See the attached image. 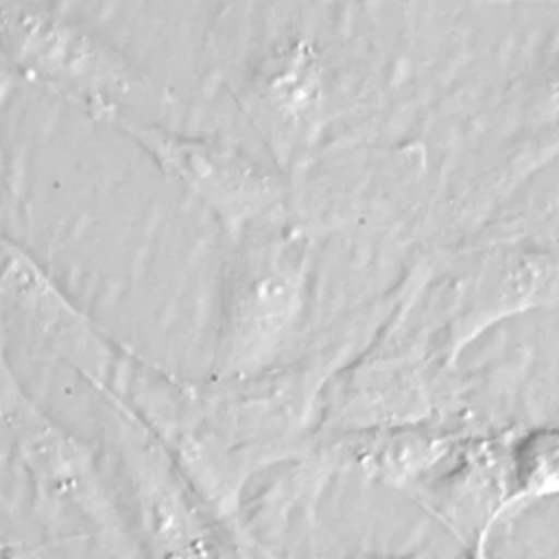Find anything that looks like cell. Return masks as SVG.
Masks as SVG:
<instances>
[{
	"mask_svg": "<svg viewBox=\"0 0 559 559\" xmlns=\"http://www.w3.org/2000/svg\"><path fill=\"white\" fill-rule=\"evenodd\" d=\"M557 90H559V87H557Z\"/></svg>",
	"mask_w": 559,
	"mask_h": 559,
	"instance_id": "8",
	"label": "cell"
},
{
	"mask_svg": "<svg viewBox=\"0 0 559 559\" xmlns=\"http://www.w3.org/2000/svg\"><path fill=\"white\" fill-rule=\"evenodd\" d=\"M469 435L437 421L349 430L343 456L362 476L411 496L456 456Z\"/></svg>",
	"mask_w": 559,
	"mask_h": 559,
	"instance_id": "4",
	"label": "cell"
},
{
	"mask_svg": "<svg viewBox=\"0 0 559 559\" xmlns=\"http://www.w3.org/2000/svg\"><path fill=\"white\" fill-rule=\"evenodd\" d=\"M437 413L428 367L408 356H380L356 367L336 402L347 430L437 421Z\"/></svg>",
	"mask_w": 559,
	"mask_h": 559,
	"instance_id": "5",
	"label": "cell"
},
{
	"mask_svg": "<svg viewBox=\"0 0 559 559\" xmlns=\"http://www.w3.org/2000/svg\"><path fill=\"white\" fill-rule=\"evenodd\" d=\"M2 17L17 70L35 85L90 109L94 118L116 111L114 98L138 85V72L81 26L33 9Z\"/></svg>",
	"mask_w": 559,
	"mask_h": 559,
	"instance_id": "1",
	"label": "cell"
},
{
	"mask_svg": "<svg viewBox=\"0 0 559 559\" xmlns=\"http://www.w3.org/2000/svg\"><path fill=\"white\" fill-rule=\"evenodd\" d=\"M360 559H430V557H426L424 552H411V555H367Z\"/></svg>",
	"mask_w": 559,
	"mask_h": 559,
	"instance_id": "7",
	"label": "cell"
},
{
	"mask_svg": "<svg viewBox=\"0 0 559 559\" xmlns=\"http://www.w3.org/2000/svg\"><path fill=\"white\" fill-rule=\"evenodd\" d=\"M559 496V426L513 430L507 454V496L489 524L493 531L526 507Z\"/></svg>",
	"mask_w": 559,
	"mask_h": 559,
	"instance_id": "6",
	"label": "cell"
},
{
	"mask_svg": "<svg viewBox=\"0 0 559 559\" xmlns=\"http://www.w3.org/2000/svg\"><path fill=\"white\" fill-rule=\"evenodd\" d=\"M103 120L142 146L170 179L199 197L227 225H242L280 203V186L271 173L234 148L131 122L118 109Z\"/></svg>",
	"mask_w": 559,
	"mask_h": 559,
	"instance_id": "2",
	"label": "cell"
},
{
	"mask_svg": "<svg viewBox=\"0 0 559 559\" xmlns=\"http://www.w3.org/2000/svg\"><path fill=\"white\" fill-rule=\"evenodd\" d=\"M306 275V255L290 240L271 242L247 266L236 286L231 308V354L253 360L290 328L299 306Z\"/></svg>",
	"mask_w": 559,
	"mask_h": 559,
	"instance_id": "3",
	"label": "cell"
}]
</instances>
